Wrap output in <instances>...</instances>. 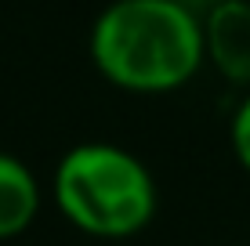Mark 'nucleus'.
Instances as JSON below:
<instances>
[{"mask_svg": "<svg viewBox=\"0 0 250 246\" xmlns=\"http://www.w3.org/2000/svg\"><path fill=\"white\" fill-rule=\"evenodd\" d=\"M91 62L113 87L167 95L203 69V19L178 0H113L91 25Z\"/></svg>", "mask_w": 250, "mask_h": 246, "instance_id": "obj_1", "label": "nucleus"}, {"mask_svg": "<svg viewBox=\"0 0 250 246\" xmlns=\"http://www.w3.org/2000/svg\"><path fill=\"white\" fill-rule=\"evenodd\" d=\"M55 203L76 232L131 239L156 217V181L131 149L80 141L55 167Z\"/></svg>", "mask_w": 250, "mask_h": 246, "instance_id": "obj_2", "label": "nucleus"}, {"mask_svg": "<svg viewBox=\"0 0 250 246\" xmlns=\"http://www.w3.org/2000/svg\"><path fill=\"white\" fill-rule=\"evenodd\" d=\"M203 51L229 83L250 91V0H221L203 15Z\"/></svg>", "mask_w": 250, "mask_h": 246, "instance_id": "obj_3", "label": "nucleus"}, {"mask_svg": "<svg viewBox=\"0 0 250 246\" xmlns=\"http://www.w3.org/2000/svg\"><path fill=\"white\" fill-rule=\"evenodd\" d=\"M40 214V181L11 152H0V243L19 239Z\"/></svg>", "mask_w": 250, "mask_h": 246, "instance_id": "obj_4", "label": "nucleus"}, {"mask_svg": "<svg viewBox=\"0 0 250 246\" xmlns=\"http://www.w3.org/2000/svg\"><path fill=\"white\" fill-rule=\"evenodd\" d=\"M229 141H232V152H236L239 167H243V170L250 174V91L243 95V101L236 105V113H232Z\"/></svg>", "mask_w": 250, "mask_h": 246, "instance_id": "obj_5", "label": "nucleus"}, {"mask_svg": "<svg viewBox=\"0 0 250 246\" xmlns=\"http://www.w3.org/2000/svg\"><path fill=\"white\" fill-rule=\"evenodd\" d=\"M178 4H182V7H188L192 15H200V19H203V15L210 11V7H218L221 0H178Z\"/></svg>", "mask_w": 250, "mask_h": 246, "instance_id": "obj_6", "label": "nucleus"}]
</instances>
